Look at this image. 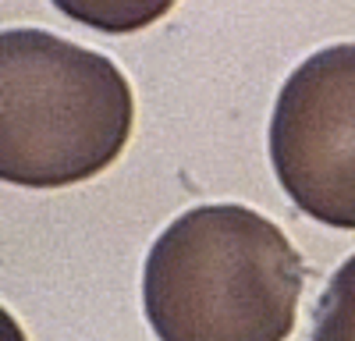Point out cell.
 <instances>
[{"label":"cell","instance_id":"obj_1","mask_svg":"<svg viewBox=\"0 0 355 341\" xmlns=\"http://www.w3.org/2000/svg\"><path fill=\"white\" fill-rule=\"evenodd\" d=\"M302 284V256L274 220L217 203L153 242L142 306L160 341H288Z\"/></svg>","mask_w":355,"mask_h":341},{"label":"cell","instance_id":"obj_2","mask_svg":"<svg viewBox=\"0 0 355 341\" xmlns=\"http://www.w3.org/2000/svg\"><path fill=\"white\" fill-rule=\"evenodd\" d=\"M135 121L132 85L110 57L43 28L0 36V175L61 189L107 170Z\"/></svg>","mask_w":355,"mask_h":341},{"label":"cell","instance_id":"obj_3","mask_svg":"<svg viewBox=\"0 0 355 341\" xmlns=\"http://www.w3.org/2000/svg\"><path fill=\"white\" fill-rule=\"evenodd\" d=\"M270 160L302 213L355 231V43L320 50L288 75L270 118Z\"/></svg>","mask_w":355,"mask_h":341},{"label":"cell","instance_id":"obj_4","mask_svg":"<svg viewBox=\"0 0 355 341\" xmlns=\"http://www.w3.org/2000/svg\"><path fill=\"white\" fill-rule=\"evenodd\" d=\"M53 8L75 18L78 25L100 28L110 36H125L160 21L174 8V0H53Z\"/></svg>","mask_w":355,"mask_h":341},{"label":"cell","instance_id":"obj_5","mask_svg":"<svg viewBox=\"0 0 355 341\" xmlns=\"http://www.w3.org/2000/svg\"><path fill=\"white\" fill-rule=\"evenodd\" d=\"M313 341H355V256L334 270L316 302Z\"/></svg>","mask_w":355,"mask_h":341}]
</instances>
